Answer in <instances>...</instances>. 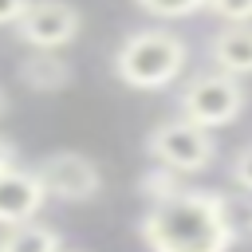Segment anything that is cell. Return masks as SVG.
Here are the masks:
<instances>
[{"label": "cell", "instance_id": "obj_17", "mask_svg": "<svg viewBox=\"0 0 252 252\" xmlns=\"http://www.w3.org/2000/svg\"><path fill=\"white\" fill-rule=\"evenodd\" d=\"M8 114V94H4V87H0V118Z\"/></svg>", "mask_w": 252, "mask_h": 252}, {"label": "cell", "instance_id": "obj_10", "mask_svg": "<svg viewBox=\"0 0 252 252\" xmlns=\"http://www.w3.org/2000/svg\"><path fill=\"white\" fill-rule=\"evenodd\" d=\"M0 252H63V236L51 224L28 220L0 232Z\"/></svg>", "mask_w": 252, "mask_h": 252}, {"label": "cell", "instance_id": "obj_13", "mask_svg": "<svg viewBox=\"0 0 252 252\" xmlns=\"http://www.w3.org/2000/svg\"><path fill=\"white\" fill-rule=\"evenodd\" d=\"M209 12L224 24H252V0H209Z\"/></svg>", "mask_w": 252, "mask_h": 252}, {"label": "cell", "instance_id": "obj_9", "mask_svg": "<svg viewBox=\"0 0 252 252\" xmlns=\"http://www.w3.org/2000/svg\"><path fill=\"white\" fill-rule=\"evenodd\" d=\"M20 83L35 94H59L75 83V71L59 51H32L20 59Z\"/></svg>", "mask_w": 252, "mask_h": 252}, {"label": "cell", "instance_id": "obj_11", "mask_svg": "<svg viewBox=\"0 0 252 252\" xmlns=\"http://www.w3.org/2000/svg\"><path fill=\"white\" fill-rule=\"evenodd\" d=\"M134 4L154 20H189L209 8V0H134Z\"/></svg>", "mask_w": 252, "mask_h": 252}, {"label": "cell", "instance_id": "obj_8", "mask_svg": "<svg viewBox=\"0 0 252 252\" xmlns=\"http://www.w3.org/2000/svg\"><path fill=\"white\" fill-rule=\"evenodd\" d=\"M209 59L220 75L232 79L252 75V24H224L209 39Z\"/></svg>", "mask_w": 252, "mask_h": 252}, {"label": "cell", "instance_id": "obj_3", "mask_svg": "<svg viewBox=\"0 0 252 252\" xmlns=\"http://www.w3.org/2000/svg\"><path fill=\"white\" fill-rule=\"evenodd\" d=\"M248 106V94H244V83L232 79V75H220V71H205L197 79H189L177 94V110L185 122L201 126V130H220V126H232Z\"/></svg>", "mask_w": 252, "mask_h": 252}, {"label": "cell", "instance_id": "obj_4", "mask_svg": "<svg viewBox=\"0 0 252 252\" xmlns=\"http://www.w3.org/2000/svg\"><path fill=\"white\" fill-rule=\"evenodd\" d=\"M146 154L154 158V165L185 177V173H201L213 165L217 138H213V130H201L185 118H165L146 134Z\"/></svg>", "mask_w": 252, "mask_h": 252}, {"label": "cell", "instance_id": "obj_15", "mask_svg": "<svg viewBox=\"0 0 252 252\" xmlns=\"http://www.w3.org/2000/svg\"><path fill=\"white\" fill-rule=\"evenodd\" d=\"M28 8H32V0H0V28H16Z\"/></svg>", "mask_w": 252, "mask_h": 252}, {"label": "cell", "instance_id": "obj_14", "mask_svg": "<svg viewBox=\"0 0 252 252\" xmlns=\"http://www.w3.org/2000/svg\"><path fill=\"white\" fill-rule=\"evenodd\" d=\"M228 177H232V185H236V189H244V193H252V142H248V146H240V150L232 154V165H228Z\"/></svg>", "mask_w": 252, "mask_h": 252}, {"label": "cell", "instance_id": "obj_12", "mask_svg": "<svg viewBox=\"0 0 252 252\" xmlns=\"http://www.w3.org/2000/svg\"><path fill=\"white\" fill-rule=\"evenodd\" d=\"M138 189H142V197L154 205V201H165V197H173L177 189H185L181 185V177L177 173H169V169H161V165H154L142 181H138Z\"/></svg>", "mask_w": 252, "mask_h": 252}, {"label": "cell", "instance_id": "obj_7", "mask_svg": "<svg viewBox=\"0 0 252 252\" xmlns=\"http://www.w3.org/2000/svg\"><path fill=\"white\" fill-rule=\"evenodd\" d=\"M47 205V189L39 185L35 169H8L0 173V228L12 224H28L35 220V213Z\"/></svg>", "mask_w": 252, "mask_h": 252}, {"label": "cell", "instance_id": "obj_1", "mask_svg": "<svg viewBox=\"0 0 252 252\" xmlns=\"http://www.w3.org/2000/svg\"><path fill=\"white\" fill-rule=\"evenodd\" d=\"M138 232L150 252H228L236 220L220 193L185 185L173 197L154 201L138 220Z\"/></svg>", "mask_w": 252, "mask_h": 252}, {"label": "cell", "instance_id": "obj_16", "mask_svg": "<svg viewBox=\"0 0 252 252\" xmlns=\"http://www.w3.org/2000/svg\"><path fill=\"white\" fill-rule=\"evenodd\" d=\"M8 169H16V146L0 134V173H8Z\"/></svg>", "mask_w": 252, "mask_h": 252}, {"label": "cell", "instance_id": "obj_2", "mask_svg": "<svg viewBox=\"0 0 252 252\" xmlns=\"http://www.w3.org/2000/svg\"><path fill=\"white\" fill-rule=\"evenodd\" d=\"M189 43L169 28H138L114 47V75L130 91H165L181 79Z\"/></svg>", "mask_w": 252, "mask_h": 252}, {"label": "cell", "instance_id": "obj_5", "mask_svg": "<svg viewBox=\"0 0 252 252\" xmlns=\"http://www.w3.org/2000/svg\"><path fill=\"white\" fill-rule=\"evenodd\" d=\"M35 177L47 189V197H55L63 205H83L102 193V169L79 150H55V154L39 158Z\"/></svg>", "mask_w": 252, "mask_h": 252}, {"label": "cell", "instance_id": "obj_6", "mask_svg": "<svg viewBox=\"0 0 252 252\" xmlns=\"http://www.w3.org/2000/svg\"><path fill=\"white\" fill-rule=\"evenodd\" d=\"M79 32L83 16L71 0H32L24 20L16 24L20 43H28L32 51H63L79 39Z\"/></svg>", "mask_w": 252, "mask_h": 252}]
</instances>
